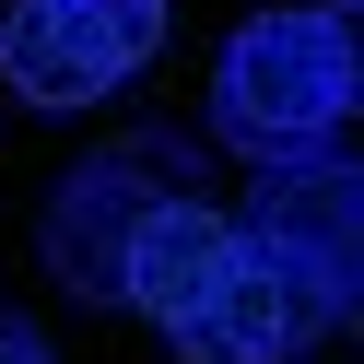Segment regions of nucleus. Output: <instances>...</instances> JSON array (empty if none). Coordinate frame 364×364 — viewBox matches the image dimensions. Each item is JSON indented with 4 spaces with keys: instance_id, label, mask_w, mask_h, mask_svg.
I'll list each match as a JSON object with an SVG mask.
<instances>
[{
    "instance_id": "1",
    "label": "nucleus",
    "mask_w": 364,
    "mask_h": 364,
    "mask_svg": "<svg viewBox=\"0 0 364 364\" xmlns=\"http://www.w3.org/2000/svg\"><path fill=\"white\" fill-rule=\"evenodd\" d=\"M188 188H200V153L176 141V129H141V141L71 165L48 188V223H36L48 282L82 294V306H129V247H141V223L165 212V200H188Z\"/></svg>"
},
{
    "instance_id": "2",
    "label": "nucleus",
    "mask_w": 364,
    "mask_h": 364,
    "mask_svg": "<svg viewBox=\"0 0 364 364\" xmlns=\"http://www.w3.org/2000/svg\"><path fill=\"white\" fill-rule=\"evenodd\" d=\"M353 118V82H341V36L329 12H259V24H235V48H223L212 71V129L235 153H317L329 129Z\"/></svg>"
},
{
    "instance_id": "3",
    "label": "nucleus",
    "mask_w": 364,
    "mask_h": 364,
    "mask_svg": "<svg viewBox=\"0 0 364 364\" xmlns=\"http://www.w3.org/2000/svg\"><path fill=\"white\" fill-rule=\"evenodd\" d=\"M329 329H341V294L329 282H306V270L270 259V247H235V270H223L165 341L188 364H294L306 341H329Z\"/></svg>"
},
{
    "instance_id": "4",
    "label": "nucleus",
    "mask_w": 364,
    "mask_h": 364,
    "mask_svg": "<svg viewBox=\"0 0 364 364\" xmlns=\"http://www.w3.org/2000/svg\"><path fill=\"white\" fill-rule=\"evenodd\" d=\"M235 223H247V247L294 259L306 282H329V294L364 282V165H341L329 141H317V153H270Z\"/></svg>"
},
{
    "instance_id": "5",
    "label": "nucleus",
    "mask_w": 364,
    "mask_h": 364,
    "mask_svg": "<svg viewBox=\"0 0 364 364\" xmlns=\"http://www.w3.org/2000/svg\"><path fill=\"white\" fill-rule=\"evenodd\" d=\"M0 82L24 106H106L129 82V59L82 0H12L0 12Z\"/></svg>"
},
{
    "instance_id": "6",
    "label": "nucleus",
    "mask_w": 364,
    "mask_h": 364,
    "mask_svg": "<svg viewBox=\"0 0 364 364\" xmlns=\"http://www.w3.org/2000/svg\"><path fill=\"white\" fill-rule=\"evenodd\" d=\"M235 247H247V223L235 212H212V200H165V212L141 223V247H129V306L153 317V329H176V317L200 306V294L235 270Z\"/></svg>"
},
{
    "instance_id": "7",
    "label": "nucleus",
    "mask_w": 364,
    "mask_h": 364,
    "mask_svg": "<svg viewBox=\"0 0 364 364\" xmlns=\"http://www.w3.org/2000/svg\"><path fill=\"white\" fill-rule=\"evenodd\" d=\"M82 12L118 36V59H129V71H141V59L165 48V24H176V0H82Z\"/></svg>"
},
{
    "instance_id": "8",
    "label": "nucleus",
    "mask_w": 364,
    "mask_h": 364,
    "mask_svg": "<svg viewBox=\"0 0 364 364\" xmlns=\"http://www.w3.org/2000/svg\"><path fill=\"white\" fill-rule=\"evenodd\" d=\"M329 36H341V82H353V106H364V0H329Z\"/></svg>"
},
{
    "instance_id": "9",
    "label": "nucleus",
    "mask_w": 364,
    "mask_h": 364,
    "mask_svg": "<svg viewBox=\"0 0 364 364\" xmlns=\"http://www.w3.org/2000/svg\"><path fill=\"white\" fill-rule=\"evenodd\" d=\"M0 364H59V353H48L36 329H24V317H0Z\"/></svg>"
},
{
    "instance_id": "10",
    "label": "nucleus",
    "mask_w": 364,
    "mask_h": 364,
    "mask_svg": "<svg viewBox=\"0 0 364 364\" xmlns=\"http://www.w3.org/2000/svg\"><path fill=\"white\" fill-rule=\"evenodd\" d=\"M341 329H353V341H364V282H353V294H341Z\"/></svg>"
}]
</instances>
